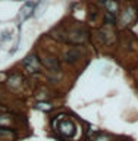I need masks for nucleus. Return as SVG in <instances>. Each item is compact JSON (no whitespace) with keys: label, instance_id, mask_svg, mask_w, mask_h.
<instances>
[{"label":"nucleus","instance_id":"nucleus-1","mask_svg":"<svg viewBox=\"0 0 138 141\" xmlns=\"http://www.w3.org/2000/svg\"><path fill=\"white\" fill-rule=\"evenodd\" d=\"M59 119H55V125L57 123V127H56V129H57V132H59L60 135L66 137V138H74L75 135H76V125H75V122L72 121V119L69 118H65V116H57Z\"/></svg>","mask_w":138,"mask_h":141},{"label":"nucleus","instance_id":"nucleus-2","mask_svg":"<svg viewBox=\"0 0 138 141\" xmlns=\"http://www.w3.org/2000/svg\"><path fill=\"white\" fill-rule=\"evenodd\" d=\"M87 40H88V32L82 27H78L68 32V41L66 43H71V44H84Z\"/></svg>","mask_w":138,"mask_h":141},{"label":"nucleus","instance_id":"nucleus-3","mask_svg":"<svg viewBox=\"0 0 138 141\" xmlns=\"http://www.w3.org/2000/svg\"><path fill=\"white\" fill-rule=\"evenodd\" d=\"M24 68L28 73H40L41 72V63H40V59H38L35 55H28L22 62Z\"/></svg>","mask_w":138,"mask_h":141},{"label":"nucleus","instance_id":"nucleus-4","mask_svg":"<svg viewBox=\"0 0 138 141\" xmlns=\"http://www.w3.org/2000/svg\"><path fill=\"white\" fill-rule=\"evenodd\" d=\"M43 65L46 66L50 72H60L62 71V65H60V60L56 57V56H51V55H46L43 57Z\"/></svg>","mask_w":138,"mask_h":141},{"label":"nucleus","instance_id":"nucleus-5","mask_svg":"<svg viewBox=\"0 0 138 141\" xmlns=\"http://www.w3.org/2000/svg\"><path fill=\"white\" fill-rule=\"evenodd\" d=\"M79 59H81V51H79L78 49H68V50H65L63 60L66 63L74 65V63H76Z\"/></svg>","mask_w":138,"mask_h":141},{"label":"nucleus","instance_id":"nucleus-6","mask_svg":"<svg viewBox=\"0 0 138 141\" xmlns=\"http://www.w3.org/2000/svg\"><path fill=\"white\" fill-rule=\"evenodd\" d=\"M97 38L100 40L101 44H112L115 40V34H113V31H109L107 28H103L97 32Z\"/></svg>","mask_w":138,"mask_h":141},{"label":"nucleus","instance_id":"nucleus-7","mask_svg":"<svg viewBox=\"0 0 138 141\" xmlns=\"http://www.w3.org/2000/svg\"><path fill=\"white\" fill-rule=\"evenodd\" d=\"M103 5H104V9H106L107 13L113 15V16H118L120 13L119 12V3L116 0H103Z\"/></svg>","mask_w":138,"mask_h":141},{"label":"nucleus","instance_id":"nucleus-8","mask_svg":"<svg viewBox=\"0 0 138 141\" xmlns=\"http://www.w3.org/2000/svg\"><path fill=\"white\" fill-rule=\"evenodd\" d=\"M34 8H35V5H34V3H31V2L25 3V6L21 9V18H22V19L29 18V16L32 15V12H34Z\"/></svg>","mask_w":138,"mask_h":141},{"label":"nucleus","instance_id":"nucleus-9","mask_svg":"<svg viewBox=\"0 0 138 141\" xmlns=\"http://www.w3.org/2000/svg\"><path fill=\"white\" fill-rule=\"evenodd\" d=\"M51 37L56 38V40H59V41H68V32L63 31L62 28H55L51 31Z\"/></svg>","mask_w":138,"mask_h":141},{"label":"nucleus","instance_id":"nucleus-10","mask_svg":"<svg viewBox=\"0 0 138 141\" xmlns=\"http://www.w3.org/2000/svg\"><path fill=\"white\" fill-rule=\"evenodd\" d=\"M134 18H135V12H134V9H132V8H128V9L122 13L120 24H126V21H128V22H132Z\"/></svg>","mask_w":138,"mask_h":141},{"label":"nucleus","instance_id":"nucleus-11","mask_svg":"<svg viewBox=\"0 0 138 141\" xmlns=\"http://www.w3.org/2000/svg\"><path fill=\"white\" fill-rule=\"evenodd\" d=\"M16 135V132H15V129H12V128L9 127H0V137L3 138V137H15Z\"/></svg>","mask_w":138,"mask_h":141},{"label":"nucleus","instance_id":"nucleus-12","mask_svg":"<svg viewBox=\"0 0 138 141\" xmlns=\"http://www.w3.org/2000/svg\"><path fill=\"white\" fill-rule=\"evenodd\" d=\"M35 109L43 110V112H50L53 109V106L50 103H46V101H38V103H35Z\"/></svg>","mask_w":138,"mask_h":141},{"label":"nucleus","instance_id":"nucleus-13","mask_svg":"<svg viewBox=\"0 0 138 141\" xmlns=\"http://www.w3.org/2000/svg\"><path fill=\"white\" fill-rule=\"evenodd\" d=\"M90 141H112V138L109 135H104V134H96Z\"/></svg>","mask_w":138,"mask_h":141}]
</instances>
